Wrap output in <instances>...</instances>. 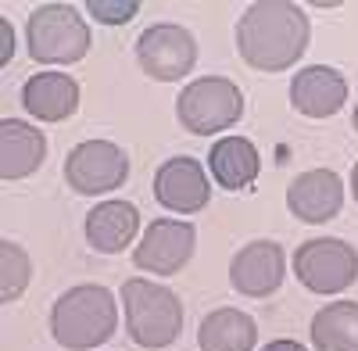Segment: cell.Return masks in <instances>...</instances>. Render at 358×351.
<instances>
[{
	"instance_id": "cell-1",
	"label": "cell",
	"mask_w": 358,
	"mask_h": 351,
	"mask_svg": "<svg viewBox=\"0 0 358 351\" xmlns=\"http://www.w3.org/2000/svg\"><path fill=\"white\" fill-rule=\"evenodd\" d=\"M308 40V11L290 0H258L236 22V50L258 72H283L297 65Z\"/></svg>"
},
{
	"instance_id": "cell-2",
	"label": "cell",
	"mask_w": 358,
	"mask_h": 351,
	"mask_svg": "<svg viewBox=\"0 0 358 351\" xmlns=\"http://www.w3.org/2000/svg\"><path fill=\"white\" fill-rule=\"evenodd\" d=\"M118 330L115 294L101 283L69 287L50 308V337L69 351H94Z\"/></svg>"
},
{
	"instance_id": "cell-3",
	"label": "cell",
	"mask_w": 358,
	"mask_h": 351,
	"mask_svg": "<svg viewBox=\"0 0 358 351\" xmlns=\"http://www.w3.org/2000/svg\"><path fill=\"white\" fill-rule=\"evenodd\" d=\"M122 308H126V330L129 341L140 348H169L183 334V305L169 287L155 280H126L122 283Z\"/></svg>"
},
{
	"instance_id": "cell-4",
	"label": "cell",
	"mask_w": 358,
	"mask_h": 351,
	"mask_svg": "<svg viewBox=\"0 0 358 351\" xmlns=\"http://www.w3.org/2000/svg\"><path fill=\"white\" fill-rule=\"evenodd\" d=\"M90 43V25L72 4H40L25 22V50L36 65H76Z\"/></svg>"
},
{
	"instance_id": "cell-5",
	"label": "cell",
	"mask_w": 358,
	"mask_h": 351,
	"mask_svg": "<svg viewBox=\"0 0 358 351\" xmlns=\"http://www.w3.org/2000/svg\"><path fill=\"white\" fill-rule=\"evenodd\" d=\"M244 94L241 86L226 76H204L194 79L183 94L176 97V119L194 136H212L241 122Z\"/></svg>"
},
{
	"instance_id": "cell-6",
	"label": "cell",
	"mask_w": 358,
	"mask_h": 351,
	"mask_svg": "<svg viewBox=\"0 0 358 351\" xmlns=\"http://www.w3.org/2000/svg\"><path fill=\"white\" fill-rule=\"evenodd\" d=\"M294 276L312 294H341L358 280V251L337 237L308 241L294 251Z\"/></svg>"
},
{
	"instance_id": "cell-7",
	"label": "cell",
	"mask_w": 358,
	"mask_h": 351,
	"mask_svg": "<svg viewBox=\"0 0 358 351\" xmlns=\"http://www.w3.org/2000/svg\"><path fill=\"white\" fill-rule=\"evenodd\" d=\"M136 65L143 69L147 79L155 83H176L194 72L197 65V40L190 29L158 22L151 29H143L136 40Z\"/></svg>"
},
{
	"instance_id": "cell-8",
	"label": "cell",
	"mask_w": 358,
	"mask_h": 351,
	"mask_svg": "<svg viewBox=\"0 0 358 351\" xmlns=\"http://www.w3.org/2000/svg\"><path fill=\"white\" fill-rule=\"evenodd\" d=\"M129 180V158L118 143L108 140H86L65 158V183L76 194L97 197L108 190H118Z\"/></svg>"
},
{
	"instance_id": "cell-9",
	"label": "cell",
	"mask_w": 358,
	"mask_h": 351,
	"mask_svg": "<svg viewBox=\"0 0 358 351\" xmlns=\"http://www.w3.org/2000/svg\"><path fill=\"white\" fill-rule=\"evenodd\" d=\"M197 248V229L183 219H158L143 229V241L136 244L133 266L155 276H176L187 269Z\"/></svg>"
},
{
	"instance_id": "cell-10",
	"label": "cell",
	"mask_w": 358,
	"mask_h": 351,
	"mask_svg": "<svg viewBox=\"0 0 358 351\" xmlns=\"http://www.w3.org/2000/svg\"><path fill=\"white\" fill-rule=\"evenodd\" d=\"M287 276V255L276 241H251L229 262V283L244 298H273Z\"/></svg>"
},
{
	"instance_id": "cell-11",
	"label": "cell",
	"mask_w": 358,
	"mask_h": 351,
	"mask_svg": "<svg viewBox=\"0 0 358 351\" xmlns=\"http://www.w3.org/2000/svg\"><path fill=\"white\" fill-rule=\"evenodd\" d=\"M155 197L165 212H179V215H194L201 212L208 197H212V183L201 169L197 158H169L158 165L155 172Z\"/></svg>"
},
{
	"instance_id": "cell-12",
	"label": "cell",
	"mask_w": 358,
	"mask_h": 351,
	"mask_svg": "<svg viewBox=\"0 0 358 351\" xmlns=\"http://www.w3.org/2000/svg\"><path fill=\"white\" fill-rule=\"evenodd\" d=\"M344 204V183L334 169H308L287 187V208L301 222H330Z\"/></svg>"
},
{
	"instance_id": "cell-13",
	"label": "cell",
	"mask_w": 358,
	"mask_h": 351,
	"mask_svg": "<svg viewBox=\"0 0 358 351\" xmlns=\"http://www.w3.org/2000/svg\"><path fill=\"white\" fill-rule=\"evenodd\" d=\"M348 101V79L330 65H308L290 79V104L308 119H330Z\"/></svg>"
},
{
	"instance_id": "cell-14",
	"label": "cell",
	"mask_w": 358,
	"mask_h": 351,
	"mask_svg": "<svg viewBox=\"0 0 358 351\" xmlns=\"http://www.w3.org/2000/svg\"><path fill=\"white\" fill-rule=\"evenodd\" d=\"M79 83L69 72H36L22 86L25 111L40 122H65L79 111Z\"/></svg>"
},
{
	"instance_id": "cell-15",
	"label": "cell",
	"mask_w": 358,
	"mask_h": 351,
	"mask_svg": "<svg viewBox=\"0 0 358 351\" xmlns=\"http://www.w3.org/2000/svg\"><path fill=\"white\" fill-rule=\"evenodd\" d=\"M140 212L129 201H104L86 212V244L97 255H118L136 241Z\"/></svg>"
},
{
	"instance_id": "cell-16",
	"label": "cell",
	"mask_w": 358,
	"mask_h": 351,
	"mask_svg": "<svg viewBox=\"0 0 358 351\" xmlns=\"http://www.w3.org/2000/svg\"><path fill=\"white\" fill-rule=\"evenodd\" d=\"M0 176H4L8 183L15 180H25V176H33L43 158H47V136L43 129L29 126L22 119H4L0 122Z\"/></svg>"
},
{
	"instance_id": "cell-17",
	"label": "cell",
	"mask_w": 358,
	"mask_h": 351,
	"mask_svg": "<svg viewBox=\"0 0 358 351\" xmlns=\"http://www.w3.org/2000/svg\"><path fill=\"white\" fill-rule=\"evenodd\" d=\"M208 169H212V176L219 180L222 190H244L258 180L262 158L248 136H222L208 151Z\"/></svg>"
},
{
	"instance_id": "cell-18",
	"label": "cell",
	"mask_w": 358,
	"mask_h": 351,
	"mask_svg": "<svg viewBox=\"0 0 358 351\" xmlns=\"http://www.w3.org/2000/svg\"><path fill=\"white\" fill-rule=\"evenodd\" d=\"M197 344L201 351H255L258 323L241 308H215L201 319Z\"/></svg>"
},
{
	"instance_id": "cell-19",
	"label": "cell",
	"mask_w": 358,
	"mask_h": 351,
	"mask_svg": "<svg viewBox=\"0 0 358 351\" xmlns=\"http://www.w3.org/2000/svg\"><path fill=\"white\" fill-rule=\"evenodd\" d=\"M315 351H358V301H334L312 319Z\"/></svg>"
},
{
	"instance_id": "cell-20",
	"label": "cell",
	"mask_w": 358,
	"mask_h": 351,
	"mask_svg": "<svg viewBox=\"0 0 358 351\" xmlns=\"http://www.w3.org/2000/svg\"><path fill=\"white\" fill-rule=\"evenodd\" d=\"M0 262H4V273H0V301L11 305L22 298V290L29 287V276H33V262L29 255L15 244V241H4L0 244Z\"/></svg>"
},
{
	"instance_id": "cell-21",
	"label": "cell",
	"mask_w": 358,
	"mask_h": 351,
	"mask_svg": "<svg viewBox=\"0 0 358 351\" xmlns=\"http://www.w3.org/2000/svg\"><path fill=\"white\" fill-rule=\"evenodd\" d=\"M86 11L94 15L97 22H104V25H122V22H129V18L140 11V4H136V0H122V4H104V0H90Z\"/></svg>"
},
{
	"instance_id": "cell-22",
	"label": "cell",
	"mask_w": 358,
	"mask_h": 351,
	"mask_svg": "<svg viewBox=\"0 0 358 351\" xmlns=\"http://www.w3.org/2000/svg\"><path fill=\"white\" fill-rule=\"evenodd\" d=\"M15 54V25L8 18H0V65H8Z\"/></svg>"
},
{
	"instance_id": "cell-23",
	"label": "cell",
	"mask_w": 358,
	"mask_h": 351,
	"mask_svg": "<svg viewBox=\"0 0 358 351\" xmlns=\"http://www.w3.org/2000/svg\"><path fill=\"white\" fill-rule=\"evenodd\" d=\"M262 351H308V348L297 344V341H273V344H265Z\"/></svg>"
},
{
	"instance_id": "cell-24",
	"label": "cell",
	"mask_w": 358,
	"mask_h": 351,
	"mask_svg": "<svg viewBox=\"0 0 358 351\" xmlns=\"http://www.w3.org/2000/svg\"><path fill=\"white\" fill-rule=\"evenodd\" d=\"M351 194H355V201H358V162H355V169H351Z\"/></svg>"
},
{
	"instance_id": "cell-25",
	"label": "cell",
	"mask_w": 358,
	"mask_h": 351,
	"mask_svg": "<svg viewBox=\"0 0 358 351\" xmlns=\"http://www.w3.org/2000/svg\"><path fill=\"white\" fill-rule=\"evenodd\" d=\"M351 126H355V133H358V104H355V115H351Z\"/></svg>"
}]
</instances>
